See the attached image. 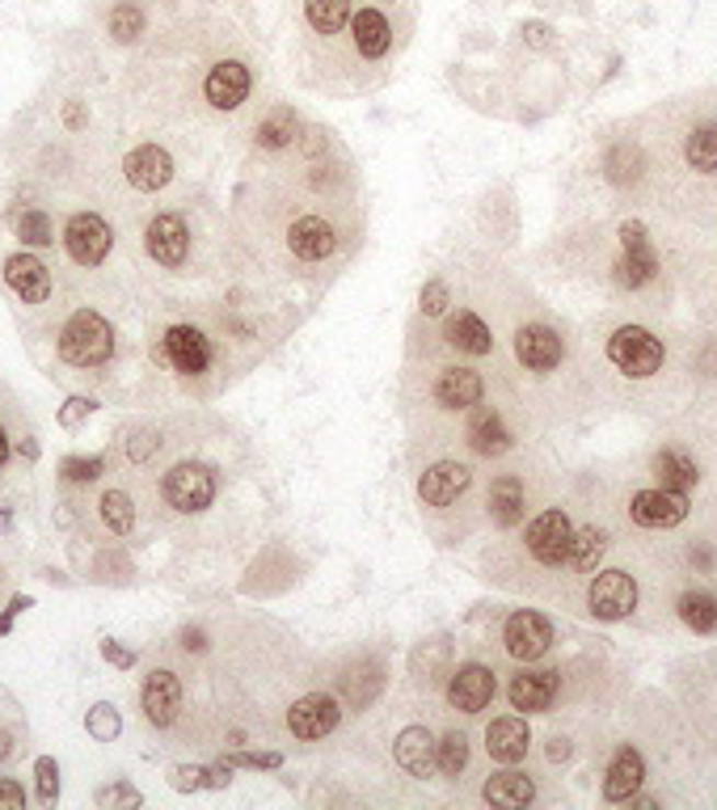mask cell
<instances>
[{"label":"cell","mask_w":717,"mask_h":810,"mask_svg":"<svg viewBox=\"0 0 717 810\" xmlns=\"http://www.w3.org/2000/svg\"><path fill=\"white\" fill-rule=\"evenodd\" d=\"M292 114L287 110H271V119L258 127V144L262 148H283V144H292Z\"/></svg>","instance_id":"cell-39"},{"label":"cell","mask_w":717,"mask_h":810,"mask_svg":"<svg viewBox=\"0 0 717 810\" xmlns=\"http://www.w3.org/2000/svg\"><path fill=\"white\" fill-rule=\"evenodd\" d=\"M570 537H574V528H570L566 511L536 515V519L527 524V553H532L540 566H561V562L570 558Z\"/></svg>","instance_id":"cell-7"},{"label":"cell","mask_w":717,"mask_h":810,"mask_svg":"<svg viewBox=\"0 0 717 810\" xmlns=\"http://www.w3.org/2000/svg\"><path fill=\"white\" fill-rule=\"evenodd\" d=\"M102 654H106V663H111V667H118V672H127V667L136 663V654H132V650H123L118 642H111V638L102 642Z\"/></svg>","instance_id":"cell-48"},{"label":"cell","mask_w":717,"mask_h":810,"mask_svg":"<svg viewBox=\"0 0 717 810\" xmlns=\"http://www.w3.org/2000/svg\"><path fill=\"white\" fill-rule=\"evenodd\" d=\"M515 355H520V363H524L527 372H549L561 363V338L553 334L549 325H524L520 334H515Z\"/></svg>","instance_id":"cell-17"},{"label":"cell","mask_w":717,"mask_h":810,"mask_svg":"<svg viewBox=\"0 0 717 810\" xmlns=\"http://www.w3.org/2000/svg\"><path fill=\"white\" fill-rule=\"evenodd\" d=\"M355 47H358V55H367V59L388 55V47H392V30H388V18L380 9H358Z\"/></svg>","instance_id":"cell-26"},{"label":"cell","mask_w":717,"mask_h":810,"mask_svg":"<svg viewBox=\"0 0 717 810\" xmlns=\"http://www.w3.org/2000/svg\"><path fill=\"white\" fill-rule=\"evenodd\" d=\"M680 621L696 633H714L717 629V595L714 592H684L680 595Z\"/></svg>","instance_id":"cell-33"},{"label":"cell","mask_w":717,"mask_h":810,"mask_svg":"<svg viewBox=\"0 0 717 810\" xmlns=\"http://www.w3.org/2000/svg\"><path fill=\"white\" fill-rule=\"evenodd\" d=\"M684 157H688L692 169L701 173H714L717 169V127H696L684 144Z\"/></svg>","instance_id":"cell-35"},{"label":"cell","mask_w":717,"mask_h":810,"mask_svg":"<svg viewBox=\"0 0 717 810\" xmlns=\"http://www.w3.org/2000/svg\"><path fill=\"white\" fill-rule=\"evenodd\" d=\"M447 701L452 709H460V713H481L486 705L494 701V672H486V667H460V672L452 675V684H447Z\"/></svg>","instance_id":"cell-15"},{"label":"cell","mask_w":717,"mask_h":810,"mask_svg":"<svg viewBox=\"0 0 717 810\" xmlns=\"http://www.w3.org/2000/svg\"><path fill=\"white\" fill-rule=\"evenodd\" d=\"M641 781H646V764H641V756H637L634 747H621L616 760L607 764L604 798L607 802H634Z\"/></svg>","instance_id":"cell-20"},{"label":"cell","mask_w":717,"mask_h":810,"mask_svg":"<svg viewBox=\"0 0 717 810\" xmlns=\"http://www.w3.org/2000/svg\"><path fill=\"white\" fill-rule=\"evenodd\" d=\"M166 498L173 511H203V507H212V498H216V477H212V469L207 464H173L166 473Z\"/></svg>","instance_id":"cell-3"},{"label":"cell","mask_w":717,"mask_h":810,"mask_svg":"<svg viewBox=\"0 0 717 810\" xmlns=\"http://www.w3.org/2000/svg\"><path fill=\"white\" fill-rule=\"evenodd\" d=\"M114 351V329L106 317H98L93 308L72 313L64 334H59V359L72 363V368H98L106 363Z\"/></svg>","instance_id":"cell-1"},{"label":"cell","mask_w":717,"mask_h":810,"mask_svg":"<svg viewBox=\"0 0 717 810\" xmlns=\"http://www.w3.org/2000/svg\"><path fill=\"white\" fill-rule=\"evenodd\" d=\"M435 752H440V743H435V734L426 727H406L397 734V747H392L397 764L410 777H431L435 773Z\"/></svg>","instance_id":"cell-19"},{"label":"cell","mask_w":717,"mask_h":810,"mask_svg":"<svg viewBox=\"0 0 717 810\" xmlns=\"http://www.w3.org/2000/svg\"><path fill=\"white\" fill-rule=\"evenodd\" d=\"M64 245H68L72 262H81V267H98V262H106V254H111L114 233L102 216L81 212V216L68 220V228H64Z\"/></svg>","instance_id":"cell-6"},{"label":"cell","mask_w":717,"mask_h":810,"mask_svg":"<svg viewBox=\"0 0 717 810\" xmlns=\"http://www.w3.org/2000/svg\"><path fill=\"white\" fill-rule=\"evenodd\" d=\"M0 807H26V789L18 781H0Z\"/></svg>","instance_id":"cell-49"},{"label":"cell","mask_w":717,"mask_h":810,"mask_svg":"<svg viewBox=\"0 0 717 810\" xmlns=\"http://www.w3.org/2000/svg\"><path fill=\"white\" fill-rule=\"evenodd\" d=\"M304 18L317 34H338L351 18V0H304Z\"/></svg>","instance_id":"cell-34"},{"label":"cell","mask_w":717,"mask_h":810,"mask_svg":"<svg viewBox=\"0 0 717 810\" xmlns=\"http://www.w3.org/2000/svg\"><path fill=\"white\" fill-rule=\"evenodd\" d=\"M249 85H253V77H249L246 64L241 59H224V64H216L207 72L203 89H207V102L216 110H237L249 98Z\"/></svg>","instance_id":"cell-14"},{"label":"cell","mask_w":717,"mask_h":810,"mask_svg":"<svg viewBox=\"0 0 717 810\" xmlns=\"http://www.w3.org/2000/svg\"><path fill=\"white\" fill-rule=\"evenodd\" d=\"M527 743H532V734H527L524 718H498V722H490V730H486V752H490L498 764L524 760Z\"/></svg>","instance_id":"cell-23"},{"label":"cell","mask_w":717,"mask_h":810,"mask_svg":"<svg viewBox=\"0 0 717 810\" xmlns=\"http://www.w3.org/2000/svg\"><path fill=\"white\" fill-rule=\"evenodd\" d=\"M18 237H22V245L56 241V237H52V220L43 216V212H22V216H18Z\"/></svg>","instance_id":"cell-41"},{"label":"cell","mask_w":717,"mask_h":810,"mask_svg":"<svg viewBox=\"0 0 717 810\" xmlns=\"http://www.w3.org/2000/svg\"><path fill=\"white\" fill-rule=\"evenodd\" d=\"M557 697V672H520L511 679V705L524 713L549 709Z\"/></svg>","instance_id":"cell-24"},{"label":"cell","mask_w":717,"mask_h":810,"mask_svg":"<svg viewBox=\"0 0 717 810\" xmlns=\"http://www.w3.org/2000/svg\"><path fill=\"white\" fill-rule=\"evenodd\" d=\"M634 519L641 528H675V524H684L688 519V494H680V490H641L634 494Z\"/></svg>","instance_id":"cell-9"},{"label":"cell","mask_w":717,"mask_h":810,"mask_svg":"<svg viewBox=\"0 0 717 810\" xmlns=\"http://www.w3.org/2000/svg\"><path fill=\"white\" fill-rule=\"evenodd\" d=\"M607 359L625 372V376H655L662 368V342L650 334V329H641V325H621L612 338H607Z\"/></svg>","instance_id":"cell-2"},{"label":"cell","mask_w":717,"mask_h":810,"mask_svg":"<svg viewBox=\"0 0 717 810\" xmlns=\"http://www.w3.org/2000/svg\"><path fill=\"white\" fill-rule=\"evenodd\" d=\"M287 245H292V254L304 258V262H321V258H330L333 249H338V237H333V228L321 216H304L292 224Z\"/></svg>","instance_id":"cell-21"},{"label":"cell","mask_w":717,"mask_h":810,"mask_svg":"<svg viewBox=\"0 0 717 810\" xmlns=\"http://www.w3.org/2000/svg\"><path fill=\"white\" fill-rule=\"evenodd\" d=\"M473 486V473L465 464H456V460H440V464H431L426 473H422V482H418V494H422V503L426 507H452L465 490Z\"/></svg>","instance_id":"cell-11"},{"label":"cell","mask_w":717,"mask_h":810,"mask_svg":"<svg viewBox=\"0 0 717 810\" xmlns=\"http://www.w3.org/2000/svg\"><path fill=\"white\" fill-rule=\"evenodd\" d=\"M447 342L452 347H460V351L469 355H490L494 351V338H490V329H486V322L477 317V313H456L452 322H447Z\"/></svg>","instance_id":"cell-27"},{"label":"cell","mask_w":717,"mask_h":810,"mask_svg":"<svg viewBox=\"0 0 717 810\" xmlns=\"http://www.w3.org/2000/svg\"><path fill=\"white\" fill-rule=\"evenodd\" d=\"M139 701H144V718H148L152 727H169V722L178 718V709H182V684H178V675L152 672L144 679Z\"/></svg>","instance_id":"cell-16"},{"label":"cell","mask_w":717,"mask_h":810,"mask_svg":"<svg viewBox=\"0 0 717 810\" xmlns=\"http://www.w3.org/2000/svg\"><path fill=\"white\" fill-rule=\"evenodd\" d=\"M469 443L473 452H481V457H498V452L511 448V435H507V427H502V418H498L494 409H477L469 418Z\"/></svg>","instance_id":"cell-28"},{"label":"cell","mask_w":717,"mask_h":810,"mask_svg":"<svg viewBox=\"0 0 717 810\" xmlns=\"http://www.w3.org/2000/svg\"><path fill=\"white\" fill-rule=\"evenodd\" d=\"M338 718H342V709L333 697L326 693H308L300 701L292 705V713H287V727L296 739H326L333 727H338Z\"/></svg>","instance_id":"cell-10"},{"label":"cell","mask_w":717,"mask_h":810,"mask_svg":"<svg viewBox=\"0 0 717 810\" xmlns=\"http://www.w3.org/2000/svg\"><path fill=\"white\" fill-rule=\"evenodd\" d=\"M102 473V460L98 457H68L64 460V477L68 482H93Z\"/></svg>","instance_id":"cell-43"},{"label":"cell","mask_w":717,"mask_h":810,"mask_svg":"<svg viewBox=\"0 0 717 810\" xmlns=\"http://www.w3.org/2000/svg\"><path fill=\"white\" fill-rule=\"evenodd\" d=\"M26 608H34V599H30V595H13V599H9V608H4V617H0V638L13 629V617H22Z\"/></svg>","instance_id":"cell-47"},{"label":"cell","mask_w":717,"mask_h":810,"mask_svg":"<svg viewBox=\"0 0 717 810\" xmlns=\"http://www.w3.org/2000/svg\"><path fill=\"white\" fill-rule=\"evenodd\" d=\"M570 756V743H566V739H553L549 743V760H566Z\"/></svg>","instance_id":"cell-51"},{"label":"cell","mask_w":717,"mask_h":810,"mask_svg":"<svg viewBox=\"0 0 717 810\" xmlns=\"http://www.w3.org/2000/svg\"><path fill=\"white\" fill-rule=\"evenodd\" d=\"M655 270H659L655 249H650V245H629V249L621 254V262H616V283H621V288H641V283L655 279Z\"/></svg>","instance_id":"cell-31"},{"label":"cell","mask_w":717,"mask_h":810,"mask_svg":"<svg viewBox=\"0 0 717 810\" xmlns=\"http://www.w3.org/2000/svg\"><path fill=\"white\" fill-rule=\"evenodd\" d=\"M34 777H38V798L43 802H56L59 794V764L52 756H38V764H34Z\"/></svg>","instance_id":"cell-42"},{"label":"cell","mask_w":717,"mask_h":810,"mask_svg":"<svg viewBox=\"0 0 717 810\" xmlns=\"http://www.w3.org/2000/svg\"><path fill=\"white\" fill-rule=\"evenodd\" d=\"M102 519H106V528H111L114 537H127V532H132V524H136V507H132V498H127L123 490L102 494Z\"/></svg>","instance_id":"cell-37"},{"label":"cell","mask_w":717,"mask_h":810,"mask_svg":"<svg viewBox=\"0 0 717 810\" xmlns=\"http://www.w3.org/2000/svg\"><path fill=\"white\" fill-rule=\"evenodd\" d=\"M481 393H486V384L473 368H443L435 380V402L443 409H473L481 402Z\"/></svg>","instance_id":"cell-22"},{"label":"cell","mask_w":717,"mask_h":810,"mask_svg":"<svg viewBox=\"0 0 717 810\" xmlns=\"http://www.w3.org/2000/svg\"><path fill=\"white\" fill-rule=\"evenodd\" d=\"M655 477H659V486L662 490H684L696 486V460L688 457V452H680V448H667V452H659L655 457Z\"/></svg>","instance_id":"cell-30"},{"label":"cell","mask_w":717,"mask_h":810,"mask_svg":"<svg viewBox=\"0 0 717 810\" xmlns=\"http://www.w3.org/2000/svg\"><path fill=\"white\" fill-rule=\"evenodd\" d=\"M490 515L498 528H511L524 519V482L520 477H498L490 486Z\"/></svg>","instance_id":"cell-29"},{"label":"cell","mask_w":717,"mask_h":810,"mask_svg":"<svg viewBox=\"0 0 717 810\" xmlns=\"http://www.w3.org/2000/svg\"><path fill=\"white\" fill-rule=\"evenodd\" d=\"M422 313H426V317H443V313H447V288H443L440 279H431V283L422 288Z\"/></svg>","instance_id":"cell-44"},{"label":"cell","mask_w":717,"mask_h":810,"mask_svg":"<svg viewBox=\"0 0 717 810\" xmlns=\"http://www.w3.org/2000/svg\"><path fill=\"white\" fill-rule=\"evenodd\" d=\"M465 764H469V739L465 734H443L440 739V752H435V768H440L443 777H460L465 773Z\"/></svg>","instance_id":"cell-36"},{"label":"cell","mask_w":717,"mask_h":810,"mask_svg":"<svg viewBox=\"0 0 717 810\" xmlns=\"http://www.w3.org/2000/svg\"><path fill=\"white\" fill-rule=\"evenodd\" d=\"M228 768H278L283 760L275 756V752H262V756H253V752H237V756L224 760Z\"/></svg>","instance_id":"cell-45"},{"label":"cell","mask_w":717,"mask_h":810,"mask_svg":"<svg viewBox=\"0 0 717 810\" xmlns=\"http://www.w3.org/2000/svg\"><path fill=\"white\" fill-rule=\"evenodd\" d=\"M587 604H591V617H600V621H625V617L637 608L634 574H625V570H604V574L591 583Z\"/></svg>","instance_id":"cell-4"},{"label":"cell","mask_w":717,"mask_h":810,"mask_svg":"<svg viewBox=\"0 0 717 810\" xmlns=\"http://www.w3.org/2000/svg\"><path fill=\"white\" fill-rule=\"evenodd\" d=\"M502 642H507V654L511 659H520V663H532V659H540L553 642V625L540 617V612H532V608H520V612H511V621L502 629Z\"/></svg>","instance_id":"cell-8"},{"label":"cell","mask_w":717,"mask_h":810,"mask_svg":"<svg viewBox=\"0 0 717 810\" xmlns=\"http://www.w3.org/2000/svg\"><path fill=\"white\" fill-rule=\"evenodd\" d=\"M186 249H191V233H186V220L166 212L148 224V254L161 262V267H182L186 262Z\"/></svg>","instance_id":"cell-13"},{"label":"cell","mask_w":717,"mask_h":810,"mask_svg":"<svg viewBox=\"0 0 717 810\" xmlns=\"http://www.w3.org/2000/svg\"><path fill=\"white\" fill-rule=\"evenodd\" d=\"M111 34L118 43H136L139 34H144V13H139L136 4H118L111 13Z\"/></svg>","instance_id":"cell-40"},{"label":"cell","mask_w":717,"mask_h":810,"mask_svg":"<svg viewBox=\"0 0 717 810\" xmlns=\"http://www.w3.org/2000/svg\"><path fill=\"white\" fill-rule=\"evenodd\" d=\"M157 359L169 363L173 372H182V376H198L212 363V342L194 325H173V329H166V338L157 347Z\"/></svg>","instance_id":"cell-5"},{"label":"cell","mask_w":717,"mask_h":810,"mask_svg":"<svg viewBox=\"0 0 717 810\" xmlns=\"http://www.w3.org/2000/svg\"><path fill=\"white\" fill-rule=\"evenodd\" d=\"M481 794H486V802H490V807L520 810L536 798V785H532V777H524V773H494Z\"/></svg>","instance_id":"cell-25"},{"label":"cell","mask_w":717,"mask_h":810,"mask_svg":"<svg viewBox=\"0 0 717 810\" xmlns=\"http://www.w3.org/2000/svg\"><path fill=\"white\" fill-rule=\"evenodd\" d=\"M4 279L22 296V304H43V300L52 296V270L43 267L34 254H13L4 262Z\"/></svg>","instance_id":"cell-18"},{"label":"cell","mask_w":717,"mask_h":810,"mask_svg":"<svg viewBox=\"0 0 717 810\" xmlns=\"http://www.w3.org/2000/svg\"><path fill=\"white\" fill-rule=\"evenodd\" d=\"M604 553H607V532L604 528H595V524H587V528H579V532L570 537V558H566V562L574 570H595Z\"/></svg>","instance_id":"cell-32"},{"label":"cell","mask_w":717,"mask_h":810,"mask_svg":"<svg viewBox=\"0 0 717 810\" xmlns=\"http://www.w3.org/2000/svg\"><path fill=\"white\" fill-rule=\"evenodd\" d=\"M64 119H68V127H81V123H84L81 102H68V110H64Z\"/></svg>","instance_id":"cell-50"},{"label":"cell","mask_w":717,"mask_h":810,"mask_svg":"<svg viewBox=\"0 0 717 810\" xmlns=\"http://www.w3.org/2000/svg\"><path fill=\"white\" fill-rule=\"evenodd\" d=\"M9 752H13V739H9V734H0V760L9 756Z\"/></svg>","instance_id":"cell-53"},{"label":"cell","mask_w":717,"mask_h":810,"mask_svg":"<svg viewBox=\"0 0 717 810\" xmlns=\"http://www.w3.org/2000/svg\"><path fill=\"white\" fill-rule=\"evenodd\" d=\"M93 409H98V405L89 402V397H68V405L59 409V423H64V427H77V423H81V418H89Z\"/></svg>","instance_id":"cell-46"},{"label":"cell","mask_w":717,"mask_h":810,"mask_svg":"<svg viewBox=\"0 0 717 810\" xmlns=\"http://www.w3.org/2000/svg\"><path fill=\"white\" fill-rule=\"evenodd\" d=\"M123 173H127V182L136 190L157 194V190L169 187V178H173V157H169L166 148H157V144H144L136 153H127Z\"/></svg>","instance_id":"cell-12"},{"label":"cell","mask_w":717,"mask_h":810,"mask_svg":"<svg viewBox=\"0 0 717 810\" xmlns=\"http://www.w3.org/2000/svg\"><path fill=\"white\" fill-rule=\"evenodd\" d=\"M84 727H89V734H93L98 743H114L118 730H123V722H118V709H114V705H93L89 718H84Z\"/></svg>","instance_id":"cell-38"},{"label":"cell","mask_w":717,"mask_h":810,"mask_svg":"<svg viewBox=\"0 0 717 810\" xmlns=\"http://www.w3.org/2000/svg\"><path fill=\"white\" fill-rule=\"evenodd\" d=\"M4 457H9V435H4V427H0V464H4Z\"/></svg>","instance_id":"cell-54"},{"label":"cell","mask_w":717,"mask_h":810,"mask_svg":"<svg viewBox=\"0 0 717 810\" xmlns=\"http://www.w3.org/2000/svg\"><path fill=\"white\" fill-rule=\"evenodd\" d=\"M182 646H186V650H203V633H191V629H186V633H182Z\"/></svg>","instance_id":"cell-52"}]
</instances>
